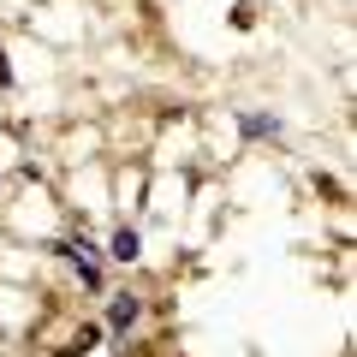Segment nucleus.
Listing matches in <instances>:
<instances>
[{"mask_svg":"<svg viewBox=\"0 0 357 357\" xmlns=\"http://www.w3.org/2000/svg\"><path fill=\"white\" fill-rule=\"evenodd\" d=\"M96 340H102V328H96V321H84V328L72 333V345H60V357H84V351H89Z\"/></svg>","mask_w":357,"mask_h":357,"instance_id":"nucleus-1","label":"nucleus"},{"mask_svg":"<svg viewBox=\"0 0 357 357\" xmlns=\"http://www.w3.org/2000/svg\"><path fill=\"white\" fill-rule=\"evenodd\" d=\"M107 321H114V328L126 333L131 321H137V298H114V316H107Z\"/></svg>","mask_w":357,"mask_h":357,"instance_id":"nucleus-2","label":"nucleus"},{"mask_svg":"<svg viewBox=\"0 0 357 357\" xmlns=\"http://www.w3.org/2000/svg\"><path fill=\"white\" fill-rule=\"evenodd\" d=\"M137 250H143V238H137V232H119V238H114V256H119V262H137Z\"/></svg>","mask_w":357,"mask_h":357,"instance_id":"nucleus-3","label":"nucleus"},{"mask_svg":"<svg viewBox=\"0 0 357 357\" xmlns=\"http://www.w3.org/2000/svg\"><path fill=\"white\" fill-rule=\"evenodd\" d=\"M0 84H13V66H6V54H0Z\"/></svg>","mask_w":357,"mask_h":357,"instance_id":"nucleus-4","label":"nucleus"}]
</instances>
